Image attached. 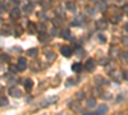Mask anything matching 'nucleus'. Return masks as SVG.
Wrapping results in <instances>:
<instances>
[{"label":"nucleus","mask_w":128,"mask_h":115,"mask_svg":"<svg viewBox=\"0 0 128 115\" xmlns=\"http://www.w3.org/2000/svg\"><path fill=\"white\" fill-rule=\"evenodd\" d=\"M79 68H81L79 64H74V65H73V70H78Z\"/></svg>","instance_id":"f03ea898"},{"label":"nucleus","mask_w":128,"mask_h":115,"mask_svg":"<svg viewBox=\"0 0 128 115\" xmlns=\"http://www.w3.org/2000/svg\"><path fill=\"white\" fill-rule=\"evenodd\" d=\"M62 51H63V55H65V56H69V55H71V50L68 47H63V49H62Z\"/></svg>","instance_id":"f257e3e1"},{"label":"nucleus","mask_w":128,"mask_h":115,"mask_svg":"<svg viewBox=\"0 0 128 115\" xmlns=\"http://www.w3.org/2000/svg\"><path fill=\"white\" fill-rule=\"evenodd\" d=\"M105 110H106V107H101V109H100V110H99V113H102V111H105Z\"/></svg>","instance_id":"20e7f679"},{"label":"nucleus","mask_w":128,"mask_h":115,"mask_svg":"<svg viewBox=\"0 0 128 115\" xmlns=\"http://www.w3.org/2000/svg\"><path fill=\"white\" fill-rule=\"evenodd\" d=\"M32 85H31V81H27V88H31Z\"/></svg>","instance_id":"7ed1b4c3"}]
</instances>
